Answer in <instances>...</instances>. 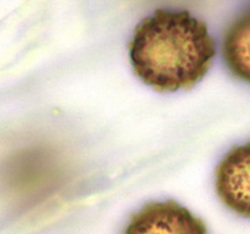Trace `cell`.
<instances>
[{"label": "cell", "instance_id": "obj_3", "mask_svg": "<svg viewBox=\"0 0 250 234\" xmlns=\"http://www.w3.org/2000/svg\"><path fill=\"white\" fill-rule=\"evenodd\" d=\"M215 189L225 207L250 218V143L233 148L219 163Z\"/></svg>", "mask_w": 250, "mask_h": 234}, {"label": "cell", "instance_id": "obj_1", "mask_svg": "<svg viewBox=\"0 0 250 234\" xmlns=\"http://www.w3.org/2000/svg\"><path fill=\"white\" fill-rule=\"evenodd\" d=\"M215 53L202 20L162 9L143 20L129 43L134 72L158 91L195 86L209 72Z\"/></svg>", "mask_w": 250, "mask_h": 234}, {"label": "cell", "instance_id": "obj_2", "mask_svg": "<svg viewBox=\"0 0 250 234\" xmlns=\"http://www.w3.org/2000/svg\"><path fill=\"white\" fill-rule=\"evenodd\" d=\"M124 234H208L205 223L173 199L145 204L129 220Z\"/></svg>", "mask_w": 250, "mask_h": 234}, {"label": "cell", "instance_id": "obj_4", "mask_svg": "<svg viewBox=\"0 0 250 234\" xmlns=\"http://www.w3.org/2000/svg\"><path fill=\"white\" fill-rule=\"evenodd\" d=\"M223 57L231 74L250 84V12L238 18L225 33Z\"/></svg>", "mask_w": 250, "mask_h": 234}]
</instances>
